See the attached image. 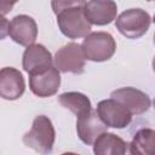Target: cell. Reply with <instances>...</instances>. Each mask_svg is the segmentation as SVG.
<instances>
[{"mask_svg":"<svg viewBox=\"0 0 155 155\" xmlns=\"http://www.w3.org/2000/svg\"><path fill=\"white\" fill-rule=\"evenodd\" d=\"M53 65L51 52L41 44H31L23 52L22 67L29 75L38 74Z\"/></svg>","mask_w":155,"mask_h":155,"instance_id":"10","label":"cell"},{"mask_svg":"<svg viewBox=\"0 0 155 155\" xmlns=\"http://www.w3.org/2000/svg\"><path fill=\"white\" fill-rule=\"evenodd\" d=\"M82 11L90 24L107 25L116 18L117 6L111 0L82 1Z\"/></svg>","mask_w":155,"mask_h":155,"instance_id":"8","label":"cell"},{"mask_svg":"<svg viewBox=\"0 0 155 155\" xmlns=\"http://www.w3.org/2000/svg\"><path fill=\"white\" fill-rule=\"evenodd\" d=\"M10 38L22 46H29L34 44L38 38V25L34 18L27 15H18L13 17L8 27Z\"/></svg>","mask_w":155,"mask_h":155,"instance_id":"11","label":"cell"},{"mask_svg":"<svg viewBox=\"0 0 155 155\" xmlns=\"http://www.w3.org/2000/svg\"><path fill=\"white\" fill-rule=\"evenodd\" d=\"M151 24L150 15L142 8H130L119 15L115 22L116 29L128 39L143 36Z\"/></svg>","mask_w":155,"mask_h":155,"instance_id":"4","label":"cell"},{"mask_svg":"<svg viewBox=\"0 0 155 155\" xmlns=\"http://www.w3.org/2000/svg\"><path fill=\"white\" fill-rule=\"evenodd\" d=\"M15 1H0V15L2 16V15H6V13H8L11 10H12V7L15 6Z\"/></svg>","mask_w":155,"mask_h":155,"instance_id":"18","label":"cell"},{"mask_svg":"<svg viewBox=\"0 0 155 155\" xmlns=\"http://www.w3.org/2000/svg\"><path fill=\"white\" fill-rule=\"evenodd\" d=\"M54 64L58 71L81 74L85 68V56L81 45L69 42L62 46L54 54Z\"/></svg>","mask_w":155,"mask_h":155,"instance_id":"6","label":"cell"},{"mask_svg":"<svg viewBox=\"0 0 155 155\" xmlns=\"http://www.w3.org/2000/svg\"><path fill=\"white\" fill-rule=\"evenodd\" d=\"M53 12L57 16V24L62 34L69 39L85 38L91 31V24L87 22L82 1H52Z\"/></svg>","mask_w":155,"mask_h":155,"instance_id":"1","label":"cell"},{"mask_svg":"<svg viewBox=\"0 0 155 155\" xmlns=\"http://www.w3.org/2000/svg\"><path fill=\"white\" fill-rule=\"evenodd\" d=\"M96 113L107 127L125 128L132 121V114L119 102L109 98L97 104Z\"/></svg>","mask_w":155,"mask_h":155,"instance_id":"5","label":"cell"},{"mask_svg":"<svg viewBox=\"0 0 155 155\" xmlns=\"http://www.w3.org/2000/svg\"><path fill=\"white\" fill-rule=\"evenodd\" d=\"M94 155H134L130 143L119 136L104 132L93 142Z\"/></svg>","mask_w":155,"mask_h":155,"instance_id":"14","label":"cell"},{"mask_svg":"<svg viewBox=\"0 0 155 155\" xmlns=\"http://www.w3.org/2000/svg\"><path fill=\"white\" fill-rule=\"evenodd\" d=\"M54 139V127L52 121L45 115L36 116L33 120L31 128L23 136V143L41 155H47L52 151Z\"/></svg>","mask_w":155,"mask_h":155,"instance_id":"2","label":"cell"},{"mask_svg":"<svg viewBox=\"0 0 155 155\" xmlns=\"http://www.w3.org/2000/svg\"><path fill=\"white\" fill-rule=\"evenodd\" d=\"M25 90L22 73L12 67L0 69V97L7 101L18 99Z\"/></svg>","mask_w":155,"mask_h":155,"instance_id":"12","label":"cell"},{"mask_svg":"<svg viewBox=\"0 0 155 155\" xmlns=\"http://www.w3.org/2000/svg\"><path fill=\"white\" fill-rule=\"evenodd\" d=\"M58 102L65 109H69L76 117H81L92 110L90 98L81 92H65L58 97Z\"/></svg>","mask_w":155,"mask_h":155,"instance_id":"15","label":"cell"},{"mask_svg":"<svg viewBox=\"0 0 155 155\" xmlns=\"http://www.w3.org/2000/svg\"><path fill=\"white\" fill-rule=\"evenodd\" d=\"M8 27L10 22L7 21V18L0 15V40H4L8 35Z\"/></svg>","mask_w":155,"mask_h":155,"instance_id":"17","label":"cell"},{"mask_svg":"<svg viewBox=\"0 0 155 155\" xmlns=\"http://www.w3.org/2000/svg\"><path fill=\"white\" fill-rule=\"evenodd\" d=\"M134 155H155V131L153 128H142L130 143Z\"/></svg>","mask_w":155,"mask_h":155,"instance_id":"16","label":"cell"},{"mask_svg":"<svg viewBox=\"0 0 155 155\" xmlns=\"http://www.w3.org/2000/svg\"><path fill=\"white\" fill-rule=\"evenodd\" d=\"M81 48L85 59L92 62H105L116 51V42L111 34L107 31H93L85 36Z\"/></svg>","mask_w":155,"mask_h":155,"instance_id":"3","label":"cell"},{"mask_svg":"<svg viewBox=\"0 0 155 155\" xmlns=\"http://www.w3.org/2000/svg\"><path fill=\"white\" fill-rule=\"evenodd\" d=\"M107 126L101 121L96 110H91L86 115L78 117L76 120V132L81 142L87 145H92L93 142L104 132H107Z\"/></svg>","mask_w":155,"mask_h":155,"instance_id":"13","label":"cell"},{"mask_svg":"<svg viewBox=\"0 0 155 155\" xmlns=\"http://www.w3.org/2000/svg\"><path fill=\"white\" fill-rule=\"evenodd\" d=\"M61 155H79V154H75V153H70V151H68V153H63V154H61Z\"/></svg>","mask_w":155,"mask_h":155,"instance_id":"19","label":"cell"},{"mask_svg":"<svg viewBox=\"0 0 155 155\" xmlns=\"http://www.w3.org/2000/svg\"><path fill=\"white\" fill-rule=\"evenodd\" d=\"M59 86L61 75L58 69L53 65L44 71L29 75V88L38 97H51L57 93Z\"/></svg>","mask_w":155,"mask_h":155,"instance_id":"9","label":"cell"},{"mask_svg":"<svg viewBox=\"0 0 155 155\" xmlns=\"http://www.w3.org/2000/svg\"><path fill=\"white\" fill-rule=\"evenodd\" d=\"M111 99L121 103L132 115H140L149 110L151 101L149 96L134 87H121L111 92Z\"/></svg>","mask_w":155,"mask_h":155,"instance_id":"7","label":"cell"}]
</instances>
